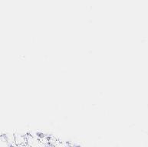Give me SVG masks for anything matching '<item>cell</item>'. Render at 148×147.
I'll return each instance as SVG.
<instances>
[{"mask_svg": "<svg viewBox=\"0 0 148 147\" xmlns=\"http://www.w3.org/2000/svg\"><path fill=\"white\" fill-rule=\"evenodd\" d=\"M9 143H7L5 136H0V147H9Z\"/></svg>", "mask_w": 148, "mask_h": 147, "instance_id": "obj_1", "label": "cell"}]
</instances>
